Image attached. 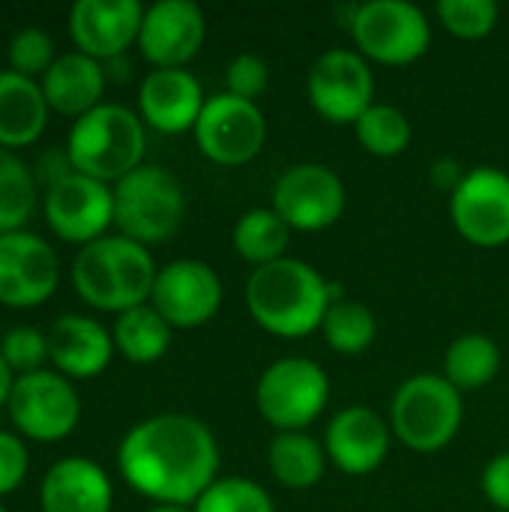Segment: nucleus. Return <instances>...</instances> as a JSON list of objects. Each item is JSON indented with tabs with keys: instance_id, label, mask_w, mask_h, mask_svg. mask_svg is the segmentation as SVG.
Segmentation results:
<instances>
[{
	"instance_id": "27",
	"label": "nucleus",
	"mask_w": 509,
	"mask_h": 512,
	"mask_svg": "<svg viewBox=\"0 0 509 512\" xmlns=\"http://www.w3.org/2000/svg\"><path fill=\"white\" fill-rule=\"evenodd\" d=\"M501 372V348L483 333L459 336L444 354V378L459 390H483Z\"/></svg>"
},
{
	"instance_id": "1",
	"label": "nucleus",
	"mask_w": 509,
	"mask_h": 512,
	"mask_svg": "<svg viewBox=\"0 0 509 512\" xmlns=\"http://www.w3.org/2000/svg\"><path fill=\"white\" fill-rule=\"evenodd\" d=\"M117 468L138 495L156 504L189 507L219 480V444L201 420L159 414L123 435Z\"/></svg>"
},
{
	"instance_id": "22",
	"label": "nucleus",
	"mask_w": 509,
	"mask_h": 512,
	"mask_svg": "<svg viewBox=\"0 0 509 512\" xmlns=\"http://www.w3.org/2000/svg\"><path fill=\"white\" fill-rule=\"evenodd\" d=\"M114 351V336L87 315H60L48 330V360L66 378L102 375Z\"/></svg>"
},
{
	"instance_id": "41",
	"label": "nucleus",
	"mask_w": 509,
	"mask_h": 512,
	"mask_svg": "<svg viewBox=\"0 0 509 512\" xmlns=\"http://www.w3.org/2000/svg\"><path fill=\"white\" fill-rule=\"evenodd\" d=\"M147 512H192L189 507H174V504H156L153 510Z\"/></svg>"
},
{
	"instance_id": "8",
	"label": "nucleus",
	"mask_w": 509,
	"mask_h": 512,
	"mask_svg": "<svg viewBox=\"0 0 509 512\" xmlns=\"http://www.w3.org/2000/svg\"><path fill=\"white\" fill-rule=\"evenodd\" d=\"M330 402L327 372L306 357H282L264 369L255 405L258 414L279 432H303Z\"/></svg>"
},
{
	"instance_id": "4",
	"label": "nucleus",
	"mask_w": 509,
	"mask_h": 512,
	"mask_svg": "<svg viewBox=\"0 0 509 512\" xmlns=\"http://www.w3.org/2000/svg\"><path fill=\"white\" fill-rule=\"evenodd\" d=\"M144 150V120L120 102H102L81 114L66 135L72 171L102 183H117L144 165Z\"/></svg>"
},
{
	"instance_id": "3",
	"label": "nucleus",
	"mask_w": 509,
	"mask_h": 512,
	"mask_svg": "<svg viewBox=\"0 0 509 512\" xmlns=\"http://www.w3.org/2000/svg\"><path fill=\"white\" fill-rule=\"evenodd\" d=\"M156 273L150 249L123 234H105L81 246L72 258V285L78 297L93 309L117 315L150 300Z\"/></svg>"
},
{
	"instance_id": "18",
	"label": "nucleus",
	"mask_w": 509,
	"mask_h": 512,
	"mask_svg": "<svg viewBox=\"0 0 509 512\" xmlns=\"http://www.w3.org/2000/svg\"><path fill=\"white\" fill-rule=\"evenodd\" d=\"M144 6L138 0H78L69 9V36L93 60H114L138 42Z\"/></svg>"
},
{
	"instance_id": "42",
	"label": "nucleus",
	"mask_w": 509,
	"mask_h": 512,
	"mask_svg": "<svg viewBox=\"0 0 509 512\" xmlns=\"http://www.w3.org/2000/svg\"><path fill=\"white\" fill-rule=\"evenodd\" d=\"M0 512H6V507H3V504H0Z\"/></svg>"
},
{
	"instance_id": "15",
	"label": "nucleus",
	"mask_w": 509,
	"mask_h": 512,
	"mask_svg": "<svg viewBox=\"0 0 509 512\" xmlns=\"http://www.w3.org/2000/svg\"><path fill=\"white\" fill-rule=\"evenodd\" d=\"M60 282V261L48 240L33 231L0 234V303L3 306H39Z\"/></svg>"
},
{
	"instance_id": "32",
	"label": "nucleus",
	"mask_w": 509,
	"mask_h": 512,
	"mask_svg": "<svg viewBox=\"0 0 509 512\" xmlns=\"http://www.w3.org/2000/svg\"><path fill=\"white\" fill-rule=\"evenodd\" d=\"M192 512H276L267 489L246 477H219L198 501Z\"/></svg>"
},
{
	"instance_id": "40",
	"label": "nucleus",
	"mask_w": 509,
	"mask_h": 512,
	"mask_svg": "<svg viewBox=\"0 0 509 512\" xmlns=\"http://www.w3.org/2000/svg\"><path fill=\"white\" fill-rule=\"evenodd\" d=\"M12 384H15V372L9 369V363H6L3 354H0V408H6V402H9Z\"/></svg>"
},
{
	"instance_id": "38",
	"label": "nucleus",
	"mask_w": 509,
	"mask_h": 512,
	"mask_svg": "<svg viewBox=\"0 0 509 512\" xmlns=\"http://www.w3.org/2000/svg\"><path fill=\"white\" fill-rule=\"evenodd\" d=\"M483 495L492 501V507L509 512V453H498L486 471H483Z\"/></svg>"
},
{
	"instance_id": "6",
	"label": "nucleus",
	"mask_w": 509,
	"mask_h": 512,
	"mask_svg": "<svg viewBox=\"0 0 509 512\" xmlns=\"http://www.w3.org/2000/svg\"><path fill=\"white\" fill-rule=\"evenodd\" d=\"M462 417V393L444 375L423 372L402 381L396 390L390 429L405 447L417 453H438L459 435Z\"/></svg>"
},
{
	"instance_id": "36",
	"label": "nucleus",
	"mask_w": 509,
	"mask_h": 512,
	"mask_svg": "<svg viewBox=\"0 0 509 512\" xmlns=\"http://www.w3.org/2000/svg\"><path fill=\"white\" fill-rule=\"evenodd\" d=\"M267 81H270V69H267V63L258 54H237L228 63L225 84H228L231 96L255 102L267 90Z\"/></svg>"
},
{
	"instance_id": "7",
	"label": "nucleus",
	"mask_w": 509,
	"mask_h": 512,
	"mask_svg": "<svg viewBox=\"0 0 509 512\" xmlns=\"http://www.w3.org/2000/svg\"><path fill=\"white\" fill-rule=\"evenodd\" d=\"M348 30L363 57L384 66H408L432 45L426 12L408 0H369L351 9Z\"/></svg>"
},
{
	"instance_id": "17",
	"label": "nucleus",
	"mask_w": 509,
	"mask_h": 512,
	"mask_svg": "<svg viewBox=\"0 0 509 512\" xmlns=\"http://www.w3.org/2000/svg\"><path fill=\"white\" fill-rule=\"evenodd\" d=\"M207 21L192 0H159L144 9L138 48L153 69H186L201 51Z\"/></svg>"
},
{
	"instance_id": "30",
	"label": "nucleus",
	"mask_w": 509,
	"mask_h": 512,
	"mask_svg": "<svg viewBox=\"0 0 509 512\" xmlns=\"http://www.w3.org/2000/svg\"><path fill=\"white\" fill-rule=\"evenodd\" d=\"M321 333L336 354L354 357V354H363L372 348V342L378 336V321L369 306H363L357 300H336V303H330V309L324 315Z\"/></svg>"
},
{
	"instance_id": "29",
	"label": "nucleus",
	"mask_w": 509,
	"mask_h": 512,
	"mask_svg": "<svg viewBox=\"0 0 509 512\" xmlns=\"http://www.w3.org/2000/svg\"><path fill=\"white\" fill-rule=\"evenodd\" d=\"M36 207V174L15 150L0 147V234L21 231Z\"/></svg>"
},
{
	"instance_id": "9",
	"label": "nucleus",
	"mask_w": 509,
	"mask_h": 512,
	"mask_svg": "<svg viewBox=\"0 0 509 512\" xmlns=\"http://www.w3.org/2000/svg\"><path fill=\"white\" fill-rule=\"evenodd\" d=\"M9 417L24 438L54 444L72 435L81 420V399L66 375L57 369H39L18 375L9 393Z\"/></svg>"
},
{
	"instance_id": "14",
	"label": "nucleus",
	"mask_w": 509,
	"mask_h": 512,
	"mask_svg": "<svg viewBox=\"0 0 509 512\" xmlns=\"http://www.w3.org/2000/svg\"><path fill=\"white\" fill-rule=\"evenodd\" d=\"M42 210L60 240L87 246L105 237L114 222V189L102 180L69 171L45 189Z\"/></svg>"
},
{
	"instance_id": "33",
	"label": "nucleus",
	"mask_w": 509,
	"mask_h": 512,
	"mask_svg": "<svg viewBox=\"0 0 509 512\" xmlns=\"http://www.w3.org/2000/svg\"><path fill=\"white\" fill-rule=\"evenodd\" d=\"M498 3L495 0H441L438 18L441 24L459 39H483L498 24Z\"/></svg>"
},
{
	"instance_id": "31",
	"label": "nucleus",
	"mask_w": 509,
	"mask_h": 512,
	"mask_svg": "<svg viewBox=\"0 0 509 512\" xmlns=\"http://www.w3.org/2000/svg\"><path fill=\"white\" fill-rule=\"evenodd\" d=\"M357 141L363 150L381 159H393L408 150L411 144V120L396 105H372L357 123H354Z\"/></svg>"
},
{
	"instance_id": "34",
	"label": "nucleus",
	"mask_w": 509,
	"mask_h": 512,
	"mask_svg": "<svg viewBox=\"0 0 509 512\" xmlns=\"http://www.w3.org/2000/svg\"><path fill=\"white\" fill-rule=\"evenodd\" d=\"M6 57H9V69L18 75H27V78L45 75L48 66L57 60L54 39L42 27H21L9 36Z\"/></svg>"
},
{
	"instance_id": "13",
	"label": "nucleus",
	"mask_w": 509,
	"mask_h": 512,
	"mask_svg": "<svg viewBox=\"0 0 509 512\" xmlns=\"http://www.w3.org/2000/svg\"><path fill=\"white\" fill-rule=\"evenodd\" d=\"M345 183L321 162L288 168L273 186V210L294 231H324L345 213Z\"/></svg>"
},
{
	"instance_id": "39",
	"label": "nucleus",
	"mask_w": 509,
	"mask_h": 512,
	"mask_svg": "<svg viewBox=\"0 0 509 512\" xmlns=\"http://www.w3.org/2000/svg\"><path fill=\"white\" fill-rule=\"evenodd\" d=\"M462 177H465V171H462V165L456 162V159H438L435 165H432V183L438 186V189H444V192H456V186L462 183Z\"/></svg>"
},
{
	"instance_id": "11",
	"label": "nucleus",
	"mask_w": 509,
	"mask_h": 512,
	"mask_svg": "<svg viewBox=\"0 0 509 512\" xmlns=\"http://www.w3.org/2000/svg\"><path fill=\"white\" fill-rule=\"evenodd\" d=\"M306 93L312 108L339 126H354L375 102V78L360 51L333 48L324 51L306 78Z\"/></svg>"
},
{
	"instance_id": "10",
	"label": "nucleus",
	"mask_w": 509,
	"mask_h": 512,
	"mask_svg": "<svg viewBox=\"0 0 509 512\" xmlns=\"http://www.w3.org/2000/svg\"><path fill=\"white\" fill-rule=\"evenodd\" d=\"M195 141L198 150L222 165V168H237L252 162L264 144H267V120L258 102L216 93L204 102V111L195 123Z\"/></svg>"
},
{
	"instance_id": "23",
	"label": "nucleus",
	"mask_w": 509,
	"mask_h": 512,
	"mask_svg": "<svg viewBox=\"0 0 509 512\" xmlns=\"http://www.w3.org/2000/svg\"><path fill=\"white\" fill-rule=\"evenodd\" d=\"M39 84L51 111L78 120L81 114L102 105L105 69L99 60L81 51H66V54H57V60L48 66Z\"/></svg>"
},
{
	"instance_id": "37",
	"label": "nucleus",
	"mask_w": 509,
	"mask_h": 512,
	"mask_svg": "<svg viewBox=\"0 0 509 512\" xmlns=\"http://www.w3.org/2000/svg\"><path fill=\"white\" fill-rule=\"evenodd\" d=\"M27 477V447L18 435L0 432V498L15 492Z\"/></svg>"
},
{
	"instance_id": "5",
	"label": "nucleus",
	"mask_w": 509,
	"mask_h": 512,
	"mask_svg": "<svg viewBox=\"0 0 509 512\" xmlns=\"http://www.w3.org/2000/svg\"><path fill=\"white\" fill-rule=\"evenodd\" d=\"M114 225L123 237L153 246L177 234L186 216V195L180 180L162 165H138L114 186Z\"/></svg>"
},
{
	"instance_id": "28",
	"label": "nucleus",
	"mask_w": 509,
	"mask_h": 512,
	"mask_svg": "<svg viewBox=\"0 0 509 512\" xmlns=\"http://www.w3.org/2000/svg\"><path fill=\"white\" fill-rule=\"evenodd\" d=\"M288 240H291V228L282 222V216L273 207L249 210L246 216H240V222L234 225V234H231L234 252L243 261L255 264V270L285 258Z\"/></svg>"
},
{
	"instance_id": "20",
	"label": "nucleus",
	"mask_w": 509,
	"mask_h": 512,
	"mask_svg": "<svg viewBox=\"0 0 509 512\" xmlns=\"http://www.w3.org/2000/svg\"><path fill=\"white\" fill-rule=\"evenodd\" d=\"M204 102L198 78L186 69H153L138 87V117L165 135L195 129Z\"/></svg>"
},
{
	"instance_id": "2",
	"label": "nucleus",
	"mask_w": 509,
	"mask_h": 512,
	"mask_svg": "<svg viewBox=\"0 0 509 512\" xmlns=\"http://www.w3.org/2000/svg\"><path fill=\"white\" fill-rule=\"evenodd\" d=\"M336 300H342L336 282H327L315 267L288 255L252 270L246 282V306L255 324L279 339H303L321 330Z\"/></svg>"
},
{
	"instance_id": "12",
	"label": "nucleus",
	"mask_w": 509,
	"mask_h": 512,
	"mask_svg": "<svg viewBox=\"0 0 509 512\" xmlns=\"http://www.w3.org/2000/svg\"><path fill=\"white\" fill-rule=\"evenodd\" d=\"M450 219L456 231L480 249L509 243V174L492 165L465 171L450 195Z\"/></svg>"
},
{
	"instance_id": "24",
	"label": "nucleus",
	"mask_w": 509,
	"mask_h": 512,
	"mask_svg": "<svg viewBox=\"0 0 509 512\" xmlns=\"http://www.w3.org/2000/svg\"><path fill=\"white\" fill-rule=\"evenodd\" d=\"M48 102L36 78L0 69V147L33 144L48 126Z\"/></svg>"
},
{
	"instance_id": "19",
	"label": "nucleus",
	"mask_w": 509,
	"mask_h": 512,
	"mask_svg": "<svg viewBox=\"0 0 509 512\" xmlns=\"http://www.w3.org/2000/svg\"><path fill=\"white\" fill-rule=\"evenodd\" d=\"M390 432L384 417L366 405L342 408L324 435L327 459L348 477H366L378 471L390 453Z\"/></svg>"
},
{
	"instance_id": "16",
	"label": "nucleus",
	"mask_w": 509,
	"mask_h": 512,
	"mask_svg": "<svg viewBox=\"0 0 509 512\" xmlns=\"http://www.w3.org/2000/svg\"><path fill=\"white\" fill-rule=\"evenodd\" d=\"M150 306L171 327H201L222 306V282L210 264L198 258H177L156 273Z\"/></svg>"
},
{
	"instance_id": "25",
	"label": "nucleus",
	"mask_w": 509,
	"mask_h": 512,
	"mask_svg": "<svg viewBox=\"0 0 509 512\" xmlns=\"http://www.w3.org/2000/svg\"><path fill=\"white\" fill-rule=\"evenodd\" d=\"M267 465L279 486L303 492L324 480L327 453L306 432H279L267 447Z\"/></svg>"
},
{
	"instance_id": "35",
	"label": "nucleus",
	"mask_w": 509,
	"mask_h": 512,
	"mask_svg": "<svg viewBox=\"0 0 509 512\" xmlns=\"http://www.w3.org/2000/svg\"><path fill=\"white\" fill-rule=\"evenodd\" d=\"M0 354L9 363V369L18 375L39 372L42 363L48 360V333H42L30 324L9 327L0 339Z\"/></svg>"
},
{
	"instance_id": "21",
	"label": "nucleus",
	"mask_w": 509,
	"mask_h": 512,
	"mask_svg": "<svg viewBox=\"0 0 509 512\" xmlns=\"http://www.w3.org/2000/svg\"><path fill=\"white\" fill-rule=\"evenodd\" d=\"M42 512H111L114 489L102 465L84 456L54 462L39 486Z\"/></svg>"
},
{
	"instance_id": "26",
	"label": "nucleus",
	"mask_w": 509,
	"mask_h": 512,
	"mask_svg": "<svg viewBox=\"0 0 509 512\" xmlns=\"http://www.w3.org/2000/svg\"><path fill=\"white\" fill-rule=\"evenodd\" d=\"M114 348L135 366H150L171 348V324L153 306H135L114 321Z\"/></svg>"
}]
</instances>
